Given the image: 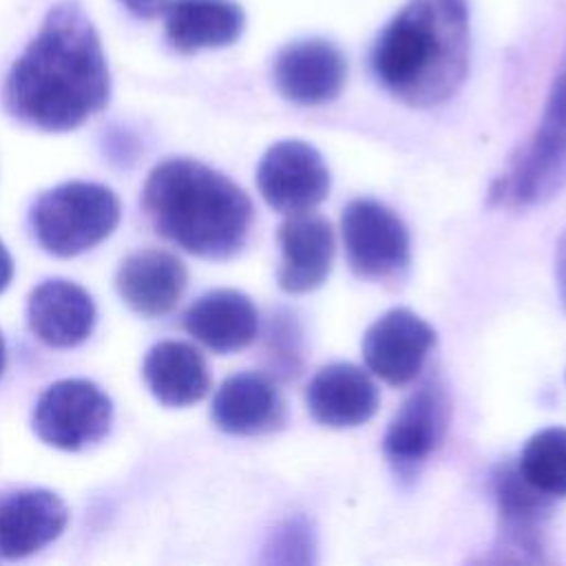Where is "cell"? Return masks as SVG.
<instances>
[{
	"label": "cell",
	"mask_w": 566,
	"mask_h": 566,
	"mask_svg": "<svg viewBox=\"0 0 566 566\" xmlns=\"http://www.w3.org/2000/svg\"><path fill=\"white\" fill-rule=\"evenodd\" d=\"M212 422L232 436L274 429L283 418V400L274 382L256 371H239L221 382L210 407Z\"/></svg>",
	"instance_id": "ac0fdd59"
},
{
	"label": "cell",
	"mask_w": 566,
	"mask_h": 566,
	"mask_svg": "<svg viewBox=\"0 0 566 566\" xmlns=\"http://www.w3.org/2000/svg\"><path fill=\"white\" fill-rule=\"evenodd\" d=\"M66 504L46 489H20L0 495V557L22 559L64 531Z\"/></svg>",
	"instance_id": "4fadbf2b"
},
{
	"label": "cell",
	"mask_w": 566,
	"mask_h": 566,
	"mask_svg": "<svg viewBox=\"0 0 566 566\" xmlns=\"http://www.w3.org/2000/svg\"><path fill=\"white\" fill-rule=\"evenodd\" d=\"M184 327L208 349L228 354L256 338L259 312L243 292L212 290L186 310Z\"/></svg>",
	"instance_id": "e0dca14e"
},
{
	"label": "cell",
	"mask_w": 566,
	"mask_h": 566,
	"mask_svg": "<svg viewBox=\"0 0 566 566\" xmlns=\"http://www.w3.org/2000/svg\"><path fill=\"white\" fill-rule=\"evenodd\" d=\"M27 318L31 332L49 347H75L93 332L95 303L77 283L46 279L29 294Z\"/></svg>",
	"instance_id": "5bb4252c"
},
{
	"label": "cell",
	"mask_w": 566,
	"mask_h": 566,
	"mask_svg": "<svg viewBox=\"0 0 566 566\" xmlns=\"http://www.w3.org/2000/svg\"><path fill=\"white\" fill-rule=\"evenodd\" d=\"M566 186V51L553 77L539 126L506 177L509 199L522 206L551 199Z\"/></svg>",
	"instance_id": "5b68a950"
},
{
	"label": "cell",
	"mask_w": 566,
	"mask_h": 566,
	"mask_svg": "<svg viewBox=\"0 0 566 566\" xmlns=\"http://www.w3.org/2000/svg\"><path fill=\"white\" fill-rule=\"evenodd\" d=\"M11 276H13V259L4 248V243L0 241V292L7 290V285L11 283Z\"/></svg>",
	"instance_id": "d4e9b609"
},
{
	"label": "cell",
	"mask_w": 566,
	"mask_h": 566,
	"mask_svg": "<svg viewBox=\"0 0 566 566\" xmlns=\"http://www.w3.org/2000/svg\"><path fill=\"white\" fill-rule=\"evenodd\" d=\"M111 420V398L84 378H64L49 385L33 409L38 438L62 451H80L99 442L108 433Z\"/></svg>",
	"instance_id": "8992f818"
},
{
	"label": "cell",
	"mask_w": 566,
	"mask_h": 566,
	"mask_svg": "<svg viewBox=\"0 0 566 566\" xmlns=\"http://www.w3.org/2000/svg\"><path fill=\"white\" fill-rule=\"evenodd\" d=\"M188 283L184 263L166 250H139L126 256L117 270L115 287L124 303L144 314H168Z\"/></svg>",
	"instance_id": "2e32d148"
},
{
	"label": "cell",
	"mask_w": 566,
	"mask_h": 566,
	"mask_svg": "<svg viewBox=\"0 0 566 566\" xmlns=\"http://www.w3.org/2000/svg\"><path fill=\"white\" fill-rule=\"evenodd\" d=\"M467 66V0H409L371 49L376 80L400 102L420 108L449 99Z\"/></svg>",
	"instance_id": "7a4b0ae2"
},
{
	"label": "cell",
	"mask_w": 566,
	"mask_h": 566,
	"mask_svg": "<svg viewBox=\"0 0 566 566\" xmlns=\"http://www.w3.org/2000/svg\"><path fill=\"white\" fill-rule=\"evenodd\" d=\"M142 206L161 237L214 261L237 254L252 226L250 197L226 175L188 157L150 170Z\"/></svg>",
	"instance_id": "3957f363"
},
{
	"label": "cell",
	"mask_w": 566,
	"mask_h": 566,
	"mask_svg": "<svg viewBox=\"0 0 566 566\" xmlns=\"http://www.w3.org/2000/svg\"><path fill=\"white\" fill-rule=\"evenodd\" d=\"M256 186L274 210L283 214L307 212L327 197L329 170L314 146L283 139L261 157Z\"/></svg>",
	"instance_id": "ba28073f"
},
{
	"label": "cell",
	"mask_w": 566,
	"mask_h": 566,
	"mask_svg": "<svg viewBox=\"0 0 566 566\" xmlns=\"http://www.w3.org/2000/svg\"><path fill=\"white\" fill-rule=\"evenodd\" d=\"M166 38L181 53L232 44L245 24L243 9L232 0H168Z\"/></svg>",
	"instance_id": "d6986e66"
},
{
	"label": "cell",
	"mask_w": 566,
	"mask_h": 566,
	"mask_svg": "<svg viewBox=\"0 0 566 566\" xmlns=\"http://www.w3.org/2000/svg\"><path fill=\"white\" fill-rule=\"evenodd\" d=\"M4 358H7V352H4V338H2V334H0V374H2V369H4Z\"/></svg>",
	"instance_id": "484cf974"
},
{
	"label": "cell",
	"mask_w": 566,
	"mask_h": 566,
	"mask_svg": "<svg viewBox=\"0 0 566 566\" xmlns=\"http://www.w3.org/2000/svg\"><path fill=\"white\" fill-rule=\"evenodd\" d=\"M343 241L352 270L365 279H387L409 263L405 223L374 199H354L340 217Z\"/></svg>",
	"instance_id": "52a82bcc"
},
{
	"label": "cell",
	"mask_w": 566,
	"mask_h": 566,
	"mask_svg": "<svg viewBox=\"0 0 566 566\" xmlns=\"http://www.w3.org/2000/svg\"><path fill=\"white\" fill-rule=\"evenodd\" d=\"M142 371L150 394L166 407L195 405L210 389V374L201 352L181 340H164L150 347Z\"/></svg>",
	"instance_id": "ffe728a7"
},
{
	"label": "cell",
	"mask_w": 566,
	"mask_h": 566,
	"mask_svg": "<svg viewBox=\"0 0 566 566\" xmlns=\"http://www.w3.org/2000/svg\"><path fill=\"white\" fill-rule=\"evenodd\" d=\"M449 420V400L438 380L424 382L398 409L385 433V455L398 473L422 464L440 444Z\"/></svg>",
	"instance_id": "8fae6325"
},
{
	"label": "cell",
	"mask_w": 566,
	"mask_h": 566,
	"mask_svg": "<svg viewBox=\"0 0 566 566\" xmlns=\"http://www.w3.org/2000/svg\"><path fill=\"white\" fill-rule=\"evenodd\" d=\"M111 97L102 40L77 0L53 4L4 82V108L27 126L60 133L84 124Z\"/></svg>",
	"instance_id": "6da1fadb"
},
{
	"label": "cell",
	"mask_w": 566,
	"mask_h": 566,
	"mask_svg": "<svg viewBox=\"0 0 566 566\" xmlns=\"http://www.w3.org/2000/svg\"><path fill=\"white\" fill-rule=\"evenodd\" d=\"M436 343L433 329L411 310L396 307L369 325L363 336V358L389 385L411 382Z\"/></svg>",
	"instance_id": "9c48e42d"
},
{
	"label": "cell",
	"mask_w": 566,
	"mask_h": 566,
	"mask_svg": "<svg viewBox=\"0 0 566 566\" xmlns=\"http://www.w3.org/2000/svg\"><path fill=\"white\" fill-rule=\"evenodd\" d=\"M276 241L281 248L279 285L290 294L316 290L329 274L334 261L332 226L312 210L287 214L279 226Z\"/></svg>",
	"instance_id": "7c38bea8"
},
{
	"label": "cell",
	"mask_w": 566,
	"mask_h": 566,
	"mask_svg": "<svg viewBox=\"0 0 566 566\" xmlns=\"http://www.w3.org/2000/svg\"><path fill=\"white\" fill-rule=\"evenodd\" d=\"M517 473L546 497H566V429L537 431L522 449Z\"/></svg>",
	"instance_id": "44dd1931"
},
{
	"label": "cell",
	"mask_w": 566,
	"mask_h": 566,
	"mask_svg": "<svg viewBox=\"0 0 566 566\" xmlns=\"http://www.w3.org/2000/svg\"><path fill=\"white\" fill-rule=\"evenodd\" d=\"M307 409L325 427L343 429L367 422L378 409V389L367 371L349 363H332L307 385Z\"/></svg>",
	"instance_id": "9a60e30c"
},
{
	"label": "cell",
	"mask_w": 566,
	"mask_h": 566,
	"mask_svg": "<svg viewBox=\"0 0 566 566\" xmlns=\"http://www.w3.org/2000/svg\"><path fill=\"white\" fill-rule=\"evenodd\" d=\"M133 15L150 20L157 18L159 13H164L168 0H119Z\"/></svg>",
	"instance_id": "603a6c76"
},
{
	"label": "cell",
	"mask_w": 566,
	"mask_h": 566,
	"mask_svg": "<svg viewBox=\"0 0 566 566\" xmlns=\"http://www.w3.org/2000/svg\"><path fill=\"white\" fill-rule=\"evenodd\" d=\"M314 533L303 517L283 522L270 537L268 562L281 564H310L314 562Z\"/></svg>",
	"instance_id": "7402d4cb"
},
{
	"label": "cell",
	"mask_w": 566,
	"mask_h": 566,
	"mask_svg": "<svg viewBox=\"0 0 566 566\" xmlns=\"http://www.w3.org/2000/svg\"><path fill=\"white\" fill-rule=\"evenodd\" d=\"M347 75L343 53L327 40H296L283 46L274 60L279 93L301 106L332 102Z\"/></svg>",
	"instance_id": "30bf717a"
},
{
	"label": "cell",
	"mask_w": 566,
	"mask_h": 566,
	"mask_svg": "<svg viewBox=\"0 0 566 566\" xmlns=\"http://www.w3.org/2000/svg\"><path fill=\"white\" fill-rule=\"evenodd\" d=\"M117 195L99 184L69 181L40 195L31 210L38 243L53 256H77L104 241L119 223Z\"/></svg>",
	"instance_id": "277c9868"
},
{
	"label": "cell",
	"mask_w": 566,
	"mask_h": 566,
	"mask_svg": "<svg viewBox=\"0 0 566 566\" xmlns=\"http://www.w3.org/2000/svg\"><path fill=\"white\" fill-rule=\"evenodd\" d=\"M555 274H557V285H559L562 301H564V305H566V232L562 234V239H559V243H557Z\"/></svg>",
	"instance_id": "cb8c5ba5"
}]
</instances>
